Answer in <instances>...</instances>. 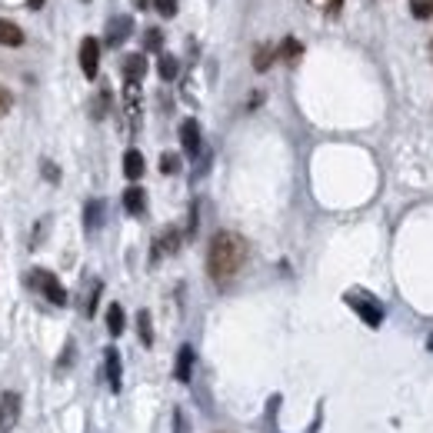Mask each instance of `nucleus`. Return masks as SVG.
Listing matches in <instances>:
<instances>
[{
  "mask_svg": "<svg viewBox=\"0 0 433 433\" xmlns=\"http://www.w3.org/2000/svg\"><path fill=\"white\" fill-rule=\"evenodd\" d=\"M247 264V240L240 234H230V230H220L217 237L210 240V250H207V273L213 284L227 287L234 277Z\"/></svg>",
  "mask_w": 433,
  "mask_h": 433,
  "instance_id": "obj_1",
  "label": "nucleus"
},
{
  "mask_svg": "<svg viewBox=\"0 0 433 433\" xmlns=\"http://www.w3.org/2000/svg\"><path fill=\"white\" fill-rule=\"evenodd\" d=\"M347 303L357 310V317L367 324V327H380V324H383V307H380L370 294H363V290H350V294H347Z\"/></svg>",
  "mask_w": 433,
  "mask_h": 433,
  "instance_id": "obj_2",
  "label": "nucleus"
},
{
  "mask_svg": "<svg viewBox=\"0 0 433 433\" xmlns=\"http://www.w3.org/2000/svg\"><path fill=\"white\" fill-rule=\"evenodd\" d=\"M30 284L37 287L54 307H63V303H67V290H63V284H60L50 270H33V273H30Z\"/></svg>",
  "mask_w": 433,
  "mask_h": 433,
  "instance_id": "obj_3",
  "label": "nucleus"
},
{
  "mask_svg": "<svg viewBox=\"0 0 433 433\" xmlns=\"http://www.w3.org/2000/svg\"><path fill=\"white\" fill-rule=\"evenodd\" d=\"M80 70H84L87 80H93L97 70H100V40L97 37H84V44H80Z\"/></svg>",
  "mask_w": 433,
  "mask_h": 433,
  "instance_id": "obj_4",
  "label": "nucleus"
},
{
  "mask_svg": "<svg viewBox=\"0 0 433 433\" xmlns=\"http://www.w3.org/2000/svg\"><path fill=\"white\" fill-rule=\"evenodd\" d=\"M17 420H20V393L7 390L0 397V430H10Z\"/></svg>",
  "mask_w": 433,
  "mask_h": 433,
  "instance_id": "obj_5",
  "label": "nucleus"
},
{
  "mask_svg": "<svg viewBox=\"0 0 433 433\" xmlns=\"http://www.w3.org/2000/svg\"><path fill=\"white\" fill-rule=\"evenodd\" d=\"M130 30H134V17L130 14L114 17V20L107 24V47H120L127 37H130Z\"/></svg>",
  "mask_w": 433,
  "mask_h": 433,
  "instance_id": "obj_6",
  "label": "nucleus"
},
{
  "mask_svg": "<svg viewBox=\"0 0 433 433\" xmlns=\"http://www.w3.org/2000/svg\"><path fill=\"white\" fill-rule=\"evenodd\" d=\"M200 144H204V140H200V123H197V120H183V123H180V147H183V153H187V157H197V153H200Z\"/></svg>",
  "mask_w": 433,
  "mask_h": 433,
  "instance_id": "obj_7",
  "label": "nucleus"
},
{
  "mask_svg": "<svg viewBox=\"0 0 433 433\" xmlns=\"http://www.w3.org/2000/svg\"><path fill=\"white\" fill-rule=\"evenodd\" d=\"M144 74H147V57L144 54H127L123 57V80H144Z\"/></svg>",
  "mask_w": 433,
  "mask_h": 433,
  "instance_id": "obj_8",
  "label": "nucleus"
},
{
  "mask_svg": "<svg viewBox=\"0 0 433 433\" xmlns=\"http://www.w3.org/2000/svg\"><path fill=\"white\" fill-rule=\"evenodd\" d=\"M123 210H127L130 217H140V213L147 210V194H144L140 187H127V190H123Z\"/></svg>",
  "mask_w": 433,
  "mask_h": 433,
  "instance_id": "obj_9",
  "label": "nucleus"
},
{
  "mask_svg": "<svg viewBox=\"0 0 433 433\" xmlns=\"http://www.w3.org/2000/svg\"><path fill=\"white\" fill-rule=\"evenodd\" d=\"M194 374V347H180L177 354V367H174V377H177L180 383H187Z\"/></svg>",
  "mask_w": 433,
  "mask_h": 433,
  "instance_id": "obj_10",
  "label": "nucleus"
},
{
  "mask_svg": "<svg viewBox=\"0 0 433 433\" xmlns=\"http://www.w3.org/2000/svg\"><path fill=\"white\" fill-rule=\"evenodd\" d=\"M144 170H147L144 153H140V150H127V153H123V174H127V180H140Z\"/></svg>",
  "mask_w": 433,
  "mask_h": 433,
  "instance_id": "obj_11",
  "label": "nucleus"
},
{
  "mask_svg": "<svg viewBox=\"0 0 433 433\" xmlns=\"http://www.w3.org/2000/svg\"><path fill=\"white\" fill-rule=\"evenodd\" d=\"M20 44H24V30L0 17V47H20Z\"/></svg>",
  "mask_w": 433,
  "mask_h": 433,
  "instance_id": "obj_12",
  "label": "nucleus"
},
{
  "mask_svg": "<svg viewBox=\"0 0 433 433\" xmlns=\"http://www.w3.org/2000/svg\"><path fill=\"white\" fill-rule=\"evenodd\" d=\"M104 363H107V383H110V390L117 393L120 390V354L114 350V347L104 354Z\"/></svg>",
  "mask_w": 433,
  "mask_h": 433,
  "instance_id": "obj_13",
  "label": "nucleus"
},
{
  "mask_svg": "<svg viewBox=\"0 0 433 433\" xmlns=\"http://www.w3.org/2000/svg\"><path fill=\"white\" fill-rule=\"evenodd\" d=\"M100 220H104V204H100V200H90L87 210H84V227H87V234H93V230L100 227Z\"/></svg>",
  "mask_w": 433,
  "mask_h": 433,
  "instance_id": "obj_14",
  "label": "nucleus"
},
{
  "mask_svg": "<svg viewBox=\"0 0 433 433\" xmlns=\"http://www.w3.org/2000/svg\"><path fill=\"white\" fill-rule=\"evenodd\" d=\"M123 327H127V320H123V307H120V303H110V307H107V330H110L114 337H120Z\"/></svg>",
  "mask_w": 433,
  "mask_h": 433,
  "instance_id": "obj_15",
  "label": "nucleus"
},
{
  "mask_svg": "<svg viewBox=\"0 0 433 433\" xmlns=\"http://www.w3.org/2000/svg\"><path fill=\"white\" fill-rule=\"evenodd\" d=\"M277 60V47H270V44H260L257 47V54H254V70H270V63Z\"/></svg>",
  "mask_w": 433,
  "mask_h": 433,
  "instance_id": "obj_16",
  "label": "nucleus"
},
{
  "mask_svg": "<svg viewBox=\"0 0 433 433\" xmlns=\"http://www.w3.org/2000/svg\"><path fill=\"white\" fill-rule=\"evenodd\" d=\"M277 54H280V57H284L287 63H297L300 54H303V47H300L297 37H287L284 44H280V50H277Z\"/></svg>",
  "mask_w": 433,
  "mask_h": 433,
  "instance_id": "obj_17",
  "label": "nucleus"
},
{
  "mask_svg": "<svg viewBox=\"0 0 433 433\" xmlns=\"http://www.w3.org/2000/svg\"><path fill=\"white\" fill-rule=\"evenodd\" d=\"M137 333H140V344H144V347L153 344V327H150V314H147V310H140V314H137Z\"/></svg>",
  "mask_w": 433,
  "mask_h": 433,
  "instance_id": "obj_18",
  "label": "nucleus"
},
{
  "mask_svg": "<svg viewBox=\"0 0 433 433\" xmlns=\"http://www.w3.org/2000/svg\"><path fill=\"white\" fill-rule=\"evenodd\" d=\"M177 70H180L177 57H170V54H164V57L157 60V74L164 77V80H174V77H177Z\"/></svg>",
  "mask_w": 433,
  "mask_h": 433,
  "instance_id": "obj_19",
  "label": "nucleus"
},
{
  "mask_svg": "<svg viewBox=\"0 0 433 433\" xmlns=\"http://www.w3.org/2000/svg\"><path fill=\"white\" fill-rule=\"evenodd\" d=\"M107 110H110V93H107V90H100V93L93 97V117L104 120V117H107Z\"/></svg>",
  "mask_w": 433,
  "mask_h": 433,
  "instance_id": "obj_20",
  "label": "nucleus"
},
{
  "mask_svg": "<svg viewBox=\"0 0 433 433\" xmlns=\"http://www.w3.org/2000/svg\"><path fill=\"white\" fill-rule=\"evenodd\" d=\"M164 47V33L157 27H150L147 33H144V50H160Z\"/></svg>",
  "mask_w": 433,
  "mask_h": 433,
  "instance_id": "obj_21",
  "label": "nucleus"
},
{
  "mask_svg": "<svg viewBox=\"0 0 433 433\" xmlns=\"http://www.w3.org/2000/svg\"><path fill=\"white\" fill-rule=\"evenodd\" d=\"M160 170H164V174H177V170H180V157H177V153H164V157H160Z\"/></svg>",
  "mask_w": 433,
  "mask_h": 433,
  "instance_id": "obj_22",
  "label": "nucleus"
},
{
  "mask_svg": "<svg viewBox=\"0 0 433 433\" xmlns=\"http://www.w3.org/2000/svg\"><path fill=\"white\" fill-rule=\"evenodd\" d=\"M153 7H157V14H160V17H174V14H177V0H153Z\"/></svg>",
  "mask_w": 433,
  "mask_h": 433,
  "instance_id": "obj_23",
  "label": "nucleus"
},
{
  "mask_svg": "<svg viewBox=\"0 0 433 433\" xmlns=\"http://www.w3.org/2000/svg\"><path fill=\"white\" fill-rule=\"evenodd\" d=\"M430 14H433V3H430V0H413V17L427 20Z\"/></svg>",
  "mask_w": 433,
  "mask_h": 433,
  "instance_id": "obj_24",
  "label": "nucleus"
},
{
  "mask_svg": "<svg viewBox=\"0 0 433 433\" xmlns=\"http://www.w3.org/2000/svg\"><path fill=\"white\" fill-rule=\"evenodd\" d=\"M10 104H14L10 90H7V87H0V117H7V110H10Z\"/></svg>",
  "mask_w": 433,
  "mask_h": 433,
  "instance_id": "obj_25",
  "label": "nucleus"
},
{
  "mask_svg": "<svg viewBox=\"0 0 433 433\" xmlns=\"http://www.w3.org/2000/svg\"><path fill=\"white\" fill-rule=\"evenodd\" d=\"M100 290H104V287L93 284V294H90V300H87V317L93 314V310H97V297H100Z\"/></svg>",
  "mask_w": 433,
  "mask_h": 433,
  "instance_id": "obj_26",
  "label": "nucleus"
},
{
  "mask_svg": "<svg viewBox=\"0 0 433 433\" xmlns=\"http://www.w3.org/2000/svg\"><path fill=\"white\" fill-rule=\"evenodd\" d=\"M340 7H344V0H327V10H330V14H337Z\"/></svg>",
  "mask_w": 433,
  "mask_h": 433,
  "instance_id": "obj_27",
  "label": "nucleus"
},
{
  "mask_svg": "<svg viewBox=\"0 0 433 433\" xmlns=\"http://www.w3.org/2000/svg\"><path fill=\"white\" fill-rule=\"evenodd\" d=\"M44 174H47L50 180H57V167H54V164H44Z\"/></svg>",
  "mask_w": 433,
  "mask_h": 433,
  "instance_id": "obj_28",
  "label": "nucleus"
},
{
  "mask_svg": "<svg viewBox=\"0 0 433 433\" xmlns=\"http://www.w3.org/2000/svg\"><path fill=\"white\" fill-rule=\"evenodd\" d=\"M27 7H30V10H40V7H44V0H27Z\"/></svg>",
  "mask_w": 433,
  "mask_h": 433,
  "instance_id": "obj_29",
  "label": "nucleus"
},
{
  "mask_svg": "<svg viewBox=\"0 0 433 433\" xmlns=\"http://www.w3.org/2000/svg\"><path fill=\"white\" fill-rule=\"evenodd\" d=\"M84 3H90V0H84Z\"/></svg>",
  "mask_w": 433,
  "mask_h": 433,
  "instance_id": "obj_30",
  "label": "nucleus"
}]
</instances>
